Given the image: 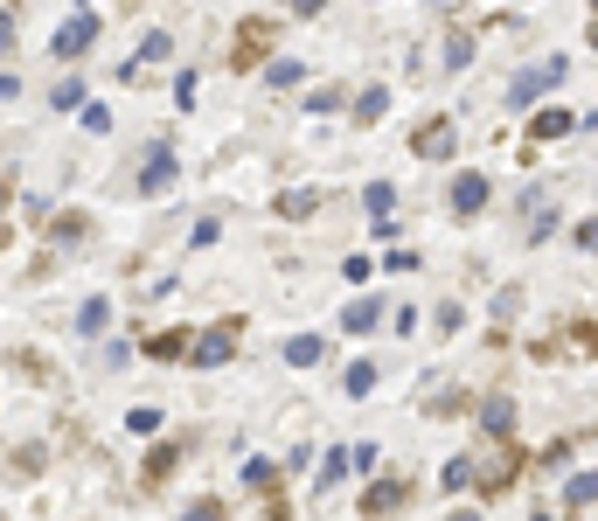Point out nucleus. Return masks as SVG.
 Instances as JSON below:
<instances>
[{
  "mask_svg": "<svg viewBox=\"0 0 598 521\" xmlns=\"http://www.w3.org/2000/svg\"><path fill=\"white\" fill-rule=\"evenodd\" d=\"M522 466H529V452H522L515 438H501L494 466H480V473H473V494H480V501H501V494H508L515 480H522Z\"/></svg>",
  "mask_w": 598,
  "mask_h": 521,
  "instance_id": "1",
  "label": "nucleus"
},
{
  "mask_svg": "<svg viewBox=\"0 0 598 521\" xmlns=\"http://www.w3.org/2000/svg\"><path fill=\"white\" fill-rule=\"evenodd\" d=\"M564 77H571V56H543V63H529V70L508 84V105L522 112V105H536V98H543L550 84H564Z\"/></svg>",
  "mask_w": 598,
  "mask_h": 521,
  "instance_id": "2",
  "label": "nucleus"
},
{
  "mask_svg": "<svg viewBox=\"0 0 598 521\" xmlns=\"http://www.w3.org/2000/svg\"><path fill=\"white\" fill-rule=\"evenodd\" d=\"M237 341H244V320L230 313V320H216V327H209V334L188 348V362H195V369H223V362L237 355Z\"/></svg>",
  "mask_w": 598,
  "mask_h": 521,
  "instance_id": "3",
  "label": "nucleus"
},
{
  "mask_svg": "<svg viewBox=\"0 0 598 521\" xmlns=\"http://www.w3.org/2000/svg\"><path fill=\"white\" fill-rule=\"evenodd\" d=\"M174 174H181L174 139H153L147 153H140V195H167V188H174Z\"/></svg>",
  "mask_w": 598,
  "mask_h": 521,
  "instance_id": "4",
  "label": "nucleus"
},
{
  "mask_svg": "<svg viewBox=\"0 0 598 521\" xmlns=\"http://www.w3.org/2000/svg\"><path fill=\"white\" fill-rule=\"evenodd\" d=\"M98 28H105L98 14H70V21L56 28V42H49V49H56V63H77V56H84V49L98 42Z\"/></svg>",
  "mask_w": 598,
  "mask_h": 521,
  "instance_id": "5",
  "label": "nucleus"
},
{
  "mask_svg": "<svg viewBox=\"0 0 598 521\" xmlns=\"http://www.w3.org/2000/svg\"><path fill=\"white\" fill-rule=\"evenodd\" d=\"M272 35H279V21H265V14H258V21H244V28H237V42H230V70H251V63L272 49Z\"/></svg>",
  "mask_w": 598,
  "mask_h": 521,
  "instance_id": "6",
  "label": "nucleus"
},
{
  "mask_svg": "<svg viewBox=\"0 0 598 521\" xmlns=\"http://www.w3.org/2000/svg\"><path fill=\"white\" fill-rule=\"evenodd\" d=\"M452 146H459V126L452 119H425V126L411 132V153L418 160H452Z\"/></svg>",
  "mask_w": 598,
  "mask_h": 521,
  "instance_id": "7",
  "label": "nucleus"
},
{
  "mask_svg": "<svg viewBox=\"0 0 598 521\" xmlns=\"http://www.w3.org/2000/svg\"><path fill=\"white\" fill-rule=\"evenodd\" d=\"M487 195H494V181H487V174H452V216H480V209H487Z\"/></svg>",
  "mask_w": 598,
  "mask_h": 521,
  "instance_id": "8",
  "label": "nucleus"
},
{
  "mask_svg": "<svg viewBox=\"0 0 598 521\" xmlns=\"http://www.w3.org/2000/svg\"><path fill=\"white\" fill-rule=\"evenodd\" d=\"M480 431L501 445V438H515V396H480Z\"/></svg>",
  "mask_w": 598,
  "mask_h": 521,
  "instance_id": "9",
  "label": "nucleus"
},
{
  "mask_svg": "<svg viewBox=\"0 0 598 521\" xmlns=\"http://www.w3.org/2000/svg\"><path fill=\"white\" fill-rule=\"evenodd\" d=\"M411 501V480L397 473V480H376L369 494H362V515H390V508H404Z\"/></svg>",
  "mask_w": 598,
  "mask_h": 521,
  "instance_id": "10",
  "label": "nucleus"
},
{
  "mask_svg": "<svg viewBox=\"0 0 598 521\" xmlns=\"http://www.w3.org/2000/svg\"><path fill=\"white\" fill-rule=\"evenodd\" d=\"M188 348H195V334H188V327H160V334L147 341L153 362H188Z\"/></svg>",
  "mask_w": 598,
  "mask_h": 521,
  "instance_id": "11",
  "label": "nucleus"
},
{
  "mask_svg": "<svg viewBox=\"0 0 598 521\" xmlns=\"http://www.w3.org/2000/svg\"><path fill=\"white\" fill-rule=\"evenodd\" d=\"M376 320H383V299H376V292H362V299H348V313H341V327H348V334H369Z\"/></svg>",
  "mask_w": 598,
  "mask_h": 521,
  "instance_id": "12",
  "label": "nucleus"
},
{
  "mask_svg": "<svg viewBox=\"0 0 598 521\" xmlns=\"http://www.w3.org/2000/svg\"><path fill=\"white\" fill-rule=\"evenodd\" d=\"M585 126V119H571V112H557V105H550V112H536V119H529V139H564V132H578Z\"/></svg>",
  "mask_w": 598,
  "mask_h": 521,
  "instance_id": "13",
  "label": "nucleus"
},
{
  "mask_svg": "<svg viewBox=\"0 0 598 521\" xmlns=\"http://www.w3.org/2000/svg\"><path fill=\"white\" fill-rule=\"evenodd\" d=\"M383 112H390V91H383V84H369V91L355 98V126H376Z\"/></svg>",
  "mask_w": 598,
  "mask_h": 521,
  "instance_id": "14",
  "label": "nucleus"
},
{
  "mask_svg": "<svg viewBox=\"0 0 598 521\" xmlns=\"http://www.w3.org/2000/svg\"><path fill=\"white\" fill-rule=\"evenodd\" d=\"M598 501V473H571L564 480V508H592Z\"/></svg>",
  "mask_w": 598,
  "mask_h": 521,
  "instance_id": "15",
  "label": "nucleus"
},
{
  "mask_svg": "<svg viewBox=\"0 0 598 521\" xmlns=\"http://www.w3.org/2000/svg\"><path fill=\"white\" fill-rule=\"evenodd\" d=\"M320 348H327L320 334H293V341H286V362H293V369H313V362H320Z\"/></svg>",
  "mask_w": 598,
  "mask_h": 521,
  "instance_id": "16",
  "label": "nucleus"
},
{
  "mask_svg": "<svg viewBox=\"0 0 598 521\" xmlns=\"http://www.w3.org/2000/svg\"><path fill=\"white\" fill-rule=\"evenodd\" d=\"M473 473H480L473 459H446V466H439V487H446V494H466V487H473Z\"/></svg>",
  "mask_w": 598,
  "mask_h": 521,
  "instance_id": "17",
  "label": "nucleus"
},
{
  "mask_svg": "<svg viewBox=\"0 0 598 521\" xmlns=\"http://www.w3.org/2000/svg\"><path fill=\"white\" fill-rule=\"evenodd\" d=\"M348 466H355V452H327V466H320V480H313V494H334Z\"/></svg>",
  "mask_w": 598,
  "mask_h": 521,
  "instance_id": "18",
  "label": "nucleus"
},
{
  "mask_svg": "<svg viewBox=\"0 0 598 521\" xmlns=\"http://www.w3.org/2000/svg\"><path fill=\"white\" fill-rule=\"evenodd\" d=\"M105 320H112V299H84L77 306V334H98Z\"/></svg>",
  "mask_w": 598,
  "mask_h": 521,
  "instance_id": "19",
  "label": "nucleus"
},
{
  "mask_svg": "<svg viewBox=\"0 0 598 521\" xmlns=\"http://www.w3.org/2000/svg\"><path fill=\"white\" fill-rule=\"evenodd\" d=\"M265 77H272V91H293L299 77H306V63H293V56H279V63H265Z\"/></svg>",
  "mask_w": 598,
  "mask_h": 521,
  "instance_id": "20",
  "label": "nucleus"
},
{
  "mask_svg": "<svg viewBox=\"0 0 598 521\" xmlns=\"http://www.w3.org/2000/svg\"><path fill=\"white\" fill-rule=\"evenodd\" d=\"M167 49H174V35H147V42H140V63H160ZM140 63H126V77H140Z\"/></svg>",
  "mask_w": 598,
  "mask_h": 521,
  "instance_id": "21",
  "label": "nucleus"
},
{
  "mask_svg": "<svg viewBox=\"0 0 598 521\" xmlns=\"http://www.w3.org/2000/svg\"><path fill=\"white\" fill-rule=\"evenodd\" d=\"M174 459H181V445H153V452H147V480H167Z\"/></svg>",
  "mask_w": 598,
  "mask_h": 521,
  "instance_id": "22",
  "label": "nucleus"
},
{
  "mask_svg": "<svg viewBox=\"0 0 598 521\" xmlns=\"http://www.w3.org/2000/svg\"><path fill=\"white\" fill-rule=\"evenodd\" d=\"M244 480H251L258 494H272V487H279V466H272V459H251V466H244Z\"/></svg>",
  "mask_w": 598,
  "mask_h": 521,
  "instance_id": "23",
  "label": "nucleus"
},
{
  "mask_svg": "<svg viewBox=\"0 0 598 521\" xmlns=\"http://www.w3.org/2000/svg\"><path fill=\"white\" fill-rule=\"evenodd\" d=\"M473 63V35H446V70H466Z\"/></svg>",
  "mask_w": 598,
  "mask_h": 521,
  "instance_id": "24",
  "label": "nucleus"
},
{
  "mask_svg": "<svg viewBox=\"0 0 598 521\" xmlns=\"http://www.w3.org/2000/svg\"><path fill=\"white\" fill-rule=\"evenodd\" d=\"M56 112H84V84H77V77L56 84Z\"/></svg>",
  "mask_w": 598,
  "mask_h": 521,
  "instance_id": "25",
  "label": "nucleus"
},
{
  "mask_svg": "<svg viewBox=\"0 0 598 521\" xmlns=\"http://www.w3.org/2000/svg\"><path fill=\"white\" fill-rule=\"evenodd\" d=\"M376 390V362H355V369H348V396H369Z\"/></svg>",
  "mask_w": 598,
  "mask_h": 521,
  "instance_id": "26",
  "label": "nucleus"
},
{
  "mask_svg": "<svg viewBox=\"0 0 598 521\" xmlns=\"http://www.w3.org/2000/svg\"><path fill=\"white\" fill-rule=\"evenodd\" d=\"M571 341H578V355H598V320H578Z\"/></svg>",
  "mask_w": 598,
  "mask_h": 521,
  "instance_id": "27",
  "label": "nucleus"
},
{
  "mask_svg": "<svg viewBox=\"0 0 598 521\" xmlns=\"http://www.w3.org/2000/svg\"><path fill=\"white\" fill-rule=\"evenodd\" d=\"M216 237H223V223H216V216H202V223H195V237H188V244H195V251H209V244H216Z\"/></svg>",
  "mask_w": 598,
  "mask_h": 521,
  "instance_id": "28",
  "label": "nucleus"
},
{
  "mask_svg": "<svg viewBox=\"0 0 598 521\" xmlns=\"http://www.w3.org/2000/svg\"><path fill=\"white\" fill-rule=\"evenodd\" d=\"M564 459H571V438H557V445H543V459H536V466H550V473H564Z\"/></svg>",
  "mask_w": 598,
  "mask_h": 521,
  "instance_id": "29",
  "label": "nucleus"
},
{
  "mask_svg": "<svg viewBox=\"0 0 598 521\" xmlns=\"http://www.w3.org/2000/svg\"><path fill=\"white\" fill-rule=\"evenodd\" d=\"M84 230H91L84 216H56V223H49V237H84Z\"/></svg>",
  "mask_w": 598,
  "mask_h": 521,
  "instance_id": "30",
  "label": "nucleus"
},
{
  "mask_svg": "<svg viewBox=\"0 0 598 521\" xmlns=\"http://www.w3.org/2000/svg\"><path fill=\"white\" fill-rule=\"evenodd\" d=\"M306 209H313V195H306V188H299V195H279V216H306Z\"/></svg>",
  "mask_w": 598,
  "mask_h": 521,
  "instance_id": "31",
  "label": "nucleus"
},
{
  "mask_svg": "<svg viewBox=\"0 0 598 521\" xmlns=\"http://www.w3.org/2000/svg\"><path fill=\"white\" fill-rule=\"evenodd\" d=\"M84 132H112V112L105 105H84Z\"/></svg>",
  "mask_w": 598,
  "mask_h": 521,
  "instance_id": "32",
  "label": "nucleus"
},
{
  "mask_svg": "<svg viewBox=\"0 0 598 521\" xmlns=\"http://www.w3.org/2000/svg\"><path fill=\"white\" fill-rule=\"evenodd\" d=\"M126 424H133V431H160V410H153V403H140V410H133Z\"/></svg>",
  "mask_w": 598,
  "mask_h": 521,
  "instance_id": "33",
  "label": "nucleus"
},
{
  "mask_svg": "<svg viewBox=\"0 0 598 521\" xmlns=\"http://www.w3.org/2000/svg\"><path fill=\"white\" fill-rule=\"evenodd\" d=\"M216 515H223V501H216V494H202V501L188 508V521H216Z\"/></svg>",
  "mask_w": 598,
  "mask_h": 521,
  "instance_id": "34",
  "label": "nucleus"
},
{
  "mask_svg": "<svg viewBox=\"0 0 598 521\" xmlns=\"http://www.w3.org/2000/svg\"><path fill=\"white\" fill-rule=\"evenodd\" d=\"M571 244H578V251H598V216H592V223H578V237H571Z\"/></svg>",
  "mask_w": 598,
  "mask_h": 521,
  "instance_id": "35",
  "label": "nucleus"
},
{
  "mask_svg": "<svg viewBox=\"0 0 598 521\" xmlns=\"http://www.w3.org/2000/svg\"><path fill=\"white\" fill-rule=\"evenodd\" d=\"M320 7H327V0H293V21H313Z\"/></svg>",
  "mask_w": 598,
  "mask_h": 521,
  "instance_id": "36",
  "label": "nucleus"
},
{
  "mask_svg": "<svg viewBox=\"0 0 598 521\" xmlns=\"http://www.w3.org/2000/svg\"><path fill=\"white\" fill-rule=\"evenodd\" d=\"M7 42H14V14H0V56H7Z\"/></svg>",
  "mask_w": 598,
  "mask_h": 521,
  "instance_id": "37",
  "label": "nucleus"
},
{
  "mask_svg": "<svg viewBox=\"0 0 598 521\" xmlns=\"http://www.w3.org/2000/svg\"><path fill=\"white\" fill-rule=\"evenodd\" d=\"M585 42H592V49H598V21H592V28H585Z\"/></svg>",
  "mask_w": 598,
  "mask_h": 521,
  "instance_id": "38",
  "label": "nucleus"
},
{
  "mask_svg": "<svg viewBox=\"0 0 598 521\" xmlns=\"http://www.w3.org/2000/svg\"><path fill=\"white\" fill-rule=\"evenodd\" d=\"M0 209H7V181H0Z\"/></svg>",
  "mask_w": 598,
  "mask_h": 521,
  "instance_id": "39",
  "label": "nucleus"
},
{
  "mask_svg": "<svg viewBox=\"0 0 598 521\" xmlns=\"http://www.w3.org/2000/svg\"><path fill=\"white\" fill-rule=\"evenodd\" d=\"M432 7H446V0H432Z\"/></svg>",
  "mask_w": 598,
  "mask_h": 521,
  "instance_id": "40",
  "label": "nucleus"
},
{
  "mask_svg": "<svg viewBox=\"0 0 598 521\" xmlns=\"http://www.w3.org/2000/svg\"><path fill=\"white\" fill-rule=\"evenodd\" d=\"M592 7H598V0H592Z\"/></svg>",
  "mask_w": 598,
  "mask_h": 521,
  "instance_id": "41",
  "label": "nucleus"
}]
</instances>
